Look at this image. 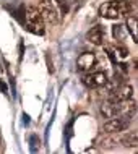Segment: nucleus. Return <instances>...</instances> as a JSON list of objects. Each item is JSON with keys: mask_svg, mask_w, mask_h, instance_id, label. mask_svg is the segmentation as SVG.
<instances>
[{"mask_svg": "<svg viewBox=\"0 0 138 154\" xmlns=\"http://www.w3.org/2000/svg\"><path fill=\"white\" fill-rule=\"evenodd\" d=\"M37 8H39L44 21L47 24H57L60 21L62 15H60V11H58V8H57V3L54 2V0H39Z\"/></svg>", "mask_w": 138, "mask_h": 154, "instance_id": "4", "label": "nucleus"}, {"mask_svg": "<svg viewBox=\"0 0 138 154\" xmlns=\"http://www.w3.org/2000/svg\"><path fill=\"white\" fill-rule=\"evenodd\" d=\"M106 28L101 26V24H96V26H93L89 31H88V41H89L91 44L94 45H102L104 42H106Z\"/></svg>", "mask_w": 138, "mask_h": 154, "instance_id": "9", "label": "nucleus"}, {"mask_svg": "<svg viewBox=\"0 0 138 154\" xmlns=\"http://www.w3.org/2000/svg\"><path fill=\"white\" fill-rule=\"evenodd\" d=\"M130 2H106L99 7V16L106 20H117L124 15H130Z\"/></svg>", "mask_w": 138, "mask_h": 154, "instance_id": "1", "label": "nucleus"}, {"mask_svg": "<svg viewBox=\"0 0 138 154\" xmlns=\"http://www.w3.org/2000/svg\"><path fill=\"white\" fill-rule=\"evenodd\" d=\"M83 85L88 88H101L107 83V76L102 72H88L83 75Z\"/></svg>", "mask_w": 138, "mask_h": 154, "instance_id": "8", "label": "nucleus"}, {"mask_svg": "<svg viewBox=\"0 0 138 154\" xmlns=\"http://www.w3.org/2000/svg\"><path fill=\"white\" fill-rule=\"evenodd\" d=\"M24 20H26V26L31 32L37 36H44L45 32V21L41 15L39 8L34 5H28L26 11H24Z\"/></svg>", "mask_w": 138, "mask_h": 154, "instance_id": "2", "label": "nucleus"}, {"mask_svg": "<svg viewBox=\"0 0 138 154\" xmlns=\"http://www.w3.org/2000/svg\"><path fill=\"white\" fill-rule=\"evenodd\" d=\"M133 96V88L130 85H119L115 89L109 91L107 101L109 102H125Z\"/></svg>", "mask_w": 138, "mask_h": 154, "instance_id": "6", "label": "nucleus"}, {"mask_svg": "<svg viewBox=\"0 0 138 154\" xmlns=\"http://www.w3.org/2000/svg\"><path fill=\"white\" fill-rule=\"evenodd\" d=\"M127 26L132 29V36H133V41H136V18L132 16V18L127 20Z\"/></svg>", "mask_w": 138, "mask_h": 154, "instance_id": "11", "label": "nucleus"}, {"mask_svg": "<svg viewBox=\"0 0 138 154\" xmlns=\"http://www.w3.org/2000/svg\"><path fill=\"white\" fill-rule=\"evenodd\" d=\"M132 115H133V112H125L122 115L107 119V122L104 123V127H102L104 131L109 133V135H117V133L124 131L125 128H128V125H130Z\"/></svg>", "mask_w": 138, "mask_h": 154, "instance_id": "3", "label": "nucleus"}, {"mask_svg": "<svg viewBox=\"0 0 138 154\" xmlns=\"http://www.w3.org/2000/svg\"><path fill=\"white\" fill-rule=\"evenodd\" d=\"M135 107L128 106V101L125 102H109L107 101L106 104L101 106V114L104 119H112V117H117V115H122L125 112H133Z\"/></svg>", "mask_w": 138, "mask_h": 154, "instance_id": "5", "label": "nucleus"}, {"mask_svg": "<svg viewBox=\"0 0 138 154\" xmlns=\"http://www.w3.org/2000/svg\"><path fill=\"white\" fill-rule=\"evenodd\" d=\"M31 151H36V136H31Z\"/></svg>", "mask_w": 138, "mask_h": 154, "instance_id": "13", "label": "nucleus"}, {"mask_svg": "<svg viewBox=\"0 0 138 154\" xmlns=\"http://www.w3.org/2000/svg\"><path fill=\"white\" fill-rule=\"evenodd\" d=\"M117 52H119L120 57H124V59H125V57H128V51L125 47H120V45H119V47H117Z\"/></svg>", "mask_w": 138, "mask_h": 154, "instance_id": "12", "label": "nucleus"}, {"mask_svg": "<svg viewBox=\"0 0 138 154\" xmlns=\"http://www.w3.org/2000/svg\"><path fill=\"white\" fill-rule=\"evenodd\" d=\"M120 143H122L125 148H135L136 144H138V135H136V131L133 130V131H128L127 135H124L122 140H120Z\"/></svg>", "mask_w": 138, "mask_h": 154, "instance_id": "10", "label": "nucleus"}, {"mask_svg": "<svg viewBox=\"0 0 138 154\" xmlns=\"http://www.w3.org/2000/svg\"><path fill=\"white\" fill-rule=\"evenodd\" d=\"M0 144H2V135H0Z\"/></svg>", "mask_w": 138, "mask_h": 154, "instance_id": "14", "label": "nucleus"}, {"mask_svg": "<svg viewBox=\"0 0 138 154\" xmlns=\"http://www.w3.org/2000/svg\"><path fill=\"white\" fill-rule=\"evenodd\" d=\"M96 66H98V57L93 52H83L77 59V68L83 73L94 72Z\"/></svg>", "mask_w": 138, "mask_h": 154, "instance_id": "7", "label": "nucleus"}]
</instances>
